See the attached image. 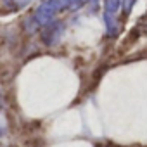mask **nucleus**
<instances>
[{"label":"nucleus","mask_w":147,"mask_h":147,"mask_svg":"<svg viewBox=\"0 0 147 147\" xmlns=\"http://www.w3.org/2000/svg\"><path fill=\"white\" fill-rule=\"evenodd\" d=\"M121 5V0H106V24H107V30L109 31H116V12Z\"/></svg>","instance_id":"nucleus-1"},{"label":"nucleus","mask_w":147,"mask_h":147,"mask_svg":"<svg viewBox=\"0 0 147 147\" xmlns=\"http://www.w3.org/2000/svg\"><path fill=\"white\" fill-rule=\"evenodd\" d=\"M31 0H4V5H9L11 11H18L24 5H28Z\"/></svg>","instance_id":"nucleus-2"},{"label":"nucleus","mask_w":147,"mask_h":147,"mask_svg":"<svg viewBox=\"0 0 147 147\" xmlns=\"http://www.w3.org/2000/svg\"><path fill=\"white\" fill-rule=\"evenodd\" d=\"M121 4H123L125 12H130V9H131V7H133V4H135V0H121Z\"/></svg>","instance_id":"nucleus-3"}]
</instances>
